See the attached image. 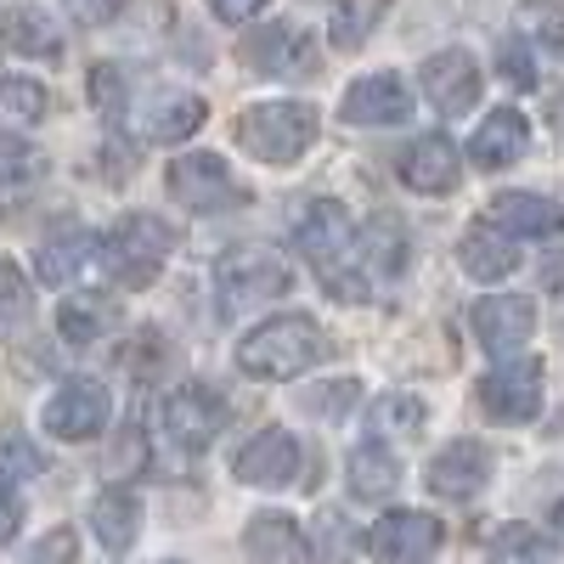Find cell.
Instances as JSON below:
<instances>
[{
	"label": "cell",
	"mask_w": 564,
	"mask_h": 564,
	"mask_svg": "<svg viewBox=\"0 0 564 564\" xmlns=\"http://www.w3.org/2000/svg\"><path fill=\"white\" fill-rule=\"evenodd\" d=\"M164 430L181 452H204L220 430H226V401L209 384H181L164 401Z\"/></svg>",
	"instance_id": "cell-10"
},
{
	"label": "cell",
	"mask_w": 564,
	"mask_h": 564,
	"mask_svg": "<svg viewBox=\"0 0 564 564\" xmlns=\"http://www.w3.org/2000/svg\"><path fill=\"white\" fill-rule=\"evenodd\" d=\"M384 12H390V0H339L334 7V45L339 52H361Z\"/></svg>",
	"instance_id": "cell-30"
},
{
	"label": "cell",
	"mask_w": 564,
	"mask_h": 564,
	"mask_svg": "<svg viewBox=\"0 0 564 564\" xmlns=\"http://www.w3.org/2000/svg\"><path fill=\"white\" fill-rule=\"evenodd\" d=\"M553 531H558V542H564V502L553 508Z\"/></svg>",
	"instance_id": "cell-43"
},
{
	"label": "cell",
	"mask_w": 564,
	"mask_h": 564,
	"mask_svg": "<svg viewBox=\"0 0 564 564\" xmlns=\"http://www.w3.org/2000/svg\"><path fill=\"white\" fill-rule=\"evenodd\" d=\"M300 463H305V452H300V441L289 435V430H260L243 452H238V480L243 486H260V491H282V486H294L300 480Z\"/></svg>",
	"instance_id": "cell-13"
},
{
	"label": "cell",
	"mask_w": 564,
	"mask_h": 564,
	"mask_svg": "<svg viewBox=\"0 0 564 564\" xmlns=\"http://www.w3.org/2000/svg\"><path fill=\"white\" fill-rule=\"evenodd\" d=\"M18 525H23V508H18L7 491H0V547H7V542L18 536Z\"/></svg>",
	"instance_id": "cell-42"
},
{
	"label": "cell",
	"mask_w": 564,
	"mask_h": 564,
	"mask_svg": "<svg viewBox=\"0 0 564 564\" xmlns=\"http://www.w3.org/2000/svg\"><path fill=\"white\" fill-rule=\"evenodd\" d=\"M238 141L260 164H294L316 141V108L311 102H260L238 119Z\"/></svg>",
	"instance_id": "cell-4"
},
{
	"label": "cell",
	"mask_w": 564,
	"mask_h": 564,
	"mask_svg": "<svg viewBox=\"0 0 564 564\" xmlns=\"http://www.w3.org/2000/svg\"><path fill=\"white\" fill-rule=\"evenodd\" d=\"M0 40H7L18 57H57L63 52V29L40 7H12L7 18H0Z\"/></svg>",
	"instance_id": "cell-25"
},
{
	"label": "cell",
	"mask_w": 564,
	"mask_h": 564,
	"mask_svg": "<svg viewBox=\"0 0 564 564\" xmlns=\"http://www.w3.org/2000/svg\"><path fill=\"white\" fill-rule=\"evenodd\" d=\"M480 406L502 423H531L542 412V361L536 356H513L491 367L480 379Z\"/></svg>",
	"instance_id": "cell-8"
},
{
	"label": "cell",
	"mask_w": 564,
	"mask_h": 564,
	"mask_svg": "<svg viewBox=\"0 0 564 564\" xmlns=\"http://www.w3.org/2000/svg\"><path fill=\"white\" fill-rule=\"evenodd\" d=\"M525 141H531V124L520 108H497L480 119L475 141H468V153H475L480 170H508L513 159H525Z\"/></svg>",
	"instance_id": "cell-19"
},
{
	"label": "cell",
	"mask_w": 564,
	"mask_h": 564,
	"mask_svg": "<svg viewBox=\"0 0 564 564\" xmlns=\"http://www.w3.org/2000/svg\"><path fill=\"white\" fill-rule=\"evenodd\" d=\"M119 7H124V0H74V12L85 23H108V18H119Z\"/></svg>",
	"instance_id": "cell-41"
},
{
	"label": "cell",
	"mask_w": 564,
	"mask_h": 564,
	"mask_svg": "<svg viewBox=\"0 0 564 564\" xmlns=\"http://www.w3.org/2000/svg\"><path fill=\"white\" fill-rule=\"evenodd\" d=\"M90 531H97V542H102L108 553H124V547L141 536V502H135V491L108 486L97 502H90Z\"/></svg>",
	"instance_id": "cell-23"
},
{
	"label": "cell",
	"mask_w": 564,
	"mask_h": 564,
	"mask_svg": "<svg viewBox=\"0 0 564 564\" xmlns=\"http://www.w3.org/2000/svg\"><path fill=\"white\" fill-rule=\"evenodd\" d=\"M345 475H350V491H356V497L379 502V497H390V491L401 486V463H395V452H390L384 441H367V446H356V452L345 457Z\"/></svg>",
	"instance_id": "cell-26"
},
{
	"label": "cell",
	"mask_w": 564,
	"mask_h": 564,
	"mask_svg": "<svg viewBox=\"0 0 564 564\" xmlns=\"http://www.w3.org/2000/svg\"><path fill=\"white\" fill-rule=\"evenodd\" d=\"M108 412H113L108 384L79 372V379H63V390L45 401V430L57 441H97L108 430Z\"/></svg>",
	"instance_id": "cell-7"
},
{
	"label": "cell",
	"mask_w": 564,
	"mask_h": 564,
	"mask_svg": "<svg viewBox=\"0 0 564 564\" xmlns=\"http://www.w3.org/2000/svg\"><path fill=\"white\" fill-rule=\"evenodd\" d=\"M215 282H220L226 305H254V300L289 294L294 265L282 260L276 249H231V254L215 260Z\"/></svg>",
	"instance_id": "cell-5"
},
{
	"label": "cell",
	"mask_w": 564,
	"mask_h": 564,
	"mask_svg": "<svg viewBox=\"0 0 564 564\" xmlns=\"http://www.w3.org/2000/svg\"><path fill=\"white\" fill-rule=\"evenodd\" d=\"M520 23L531 40H542L553 57H564V0H525L520 7Z\"/></svg>",
	"instance_id": "cell-34"
},
{
	"label": "cell",
	"mask_w": 564,
	"mask_h": 564,
	"mask_svg": "<svg viewBox=\"0 0 564 564\" xmlns=\"http://www.w3.org/2000/svg\"><path fill=\"white\" fill-rule=\"evenodd\" d=\"M260 7H265V0H209V12H215L220 23H249Z\"/></svg>",
	"instance_id": "cell-40"
},
{
	"label": "cell",
	"mask_w": 564,
	"mask_h": 564,
	"mask_svg": "<svg viewBox=\"0 0 564 564\" xmlns=\"http://www.w3.org/2000/svg\"><path fill=\"white\" fill-rule=\"evenodd\" d=\"M57 327H63V339L68 345H97L108 327H113V305L102 300V294H74V300H63V311H57Z\"/></svg>",
	"instance_id": "cell-28"
},
{
	"label": "cell",
	"mask_w": 564,
	"mask_h": 564,
	"mask_svg": "<svg viewBox=\"0 0 564 564\" xmlns=\"http://www.w3.org/2000/svg\"><path fill=\"white\" fill-rule=\"evenodd\" d=\"M497 63H502V79H508V85H525V90L536 85V57L525 52L520 40H502V52H497Z\"/></svg>",
	"instance_id": "cell-37"
},
{
	"label": "cell",
	"mask_w": 564,
	"mask_h": 564,
	"mask_svg": "<svg viewBox=\"0 0 564 564\" xmlns=\"http://www.w3.org/2000/svg\"><path fill=\"white\" fill-rule=\"evenodd\" d=\"M175 226L159 215H124L108 238H102V265L119 289H148V282L170 265L175 254Z\"/></svg>",
	"instance_id": "cell-3"
},
{
	"label": "cell",
	"mask_w": 564,
	"mask_h": 564,
	"mask_svg": "<svg viewBox=\"0 0 564 564\" xmlns=\"http://www.w3.org/2000/svg\"><path fill=\"white\" fill-rule=\"evenodd\" d=\"M204 97L193 90H148V102H141V130L153 141H186L198 124H204Z\"/></svg>",
	"instance_id": "cell-20"
},
{
	"label": "cell",
	"mask_w": 564,
	"mask_h": 564,
	"mask_svg": "<svg viewBox=\"0 0 564 564\" xmlns=\"http://www.w3.org/2000/svg\"><path fill=\"white\" fill-rule=\"evenodd\" d=\"M45 164H40V153H29V148H12V141H0V175L7 181H23V175H40Z\"/></svg>",
	"instance_id": "cell-39"
},
{
	"label": "cell",
	"mask_w": 564,
	"mask_h": 564,
	"mask_svg": "<svg viewBox=\"0 0 564 564\" xmlns=\"http://www.w3.org/2000/svg\"><path fill=\"white\" fill-rule=\"evenodd\" d=\"M395 170H401V181L412 186V193H430V198H435V193H452V186L463 181V159H457V148H452L446 135H435V130H430V135H417L412 148L401 153Z\"/></svg>",
	"instance_id": "cell-17"
},
{
	"label": "cell",
	"mask_w": 564,
	"mask_h": 564,
	"mask_svg": "<svg viewBox=\"0 0 564 564\" xmlns=\"http://www.w3.org/2000/svg\"><path fill=\"white\" fill-rule=\"evenodd\" d=\"M367 430L372 435H417L423 430V401L417 395H384L367 406Z\"/></svg>",
	"instance_id": "cell-32"
},
{
	"label": "cell",
	"mask_w": 564,
	"mask_h": 564,
	"mask_svg": "<svg viewBox=\"0 0 564 564\" xmlns=\"http://www.w3.org/2000/svg\"><path fill=\"white\" fill-rule=\"evenodd\" d=\"M327 356V339L311 316H265L249 339H238V367L249 379L282 384V379H300L305 367H316Z\"/></svg>",
	"instance_id": "cell-2"
},
{
	"label": "cell",
	"mask_w": 564,
	"mask_h": 564,
	"mask_svg": "<svg viewBox=\"0 0 564 564\" xmlns=\"http://www.w3.org/2000/svg\"><path fill=\"white\" fill-rule=\"evenodd\" d=\"M45 108H52L45 85H34V79H7V85H0V119L34 124V119H45Z\"/></svg>",
	"instance_id": "cell-33"
},
{
	"label": "cell",
	"mask_w": 564,
	"mask_h": 564,
	"mask_svg": "<svg viewBox=\"0 0 564 564\" xmlns=\"http://www.w3.org/2000/svg\"><path fill=\"white\" fill-rule=\"evenodd\" d=\"M170 564H181V558H170Z\"/></svg>",
	"instance_id": "cell-45"
},
{
	"label": "cell",
	"mask_w": 564,
	"mask_h": 564,
	"mask_svg": "<svg viewBox=\"0 0 564 564\" xmlns=\"http://www.w3.org/2000/svg\"><path fill=\"white\" fill-rule=\"evenodd\" d=\"M294 249L300 260L327 282L334 300H367V276L356 271V226L345 220V209L334 198H316L294 215Z\"/></svg>",
	"instance_id": "cell-1"
},
{
	"label": "cell",
	"mask_w": 564,
	"mask_h": 564,
	"mask_svg": "<svg viewBox=\"0 0 564 564\" xmlns=\"http://www.w3.org/2000/svg\"><path fill=\"white\" fill-rule=\"evenodd\" d=\"M356 260H367L372 271H401L406 265V231H401V220L395 215H372L367 226H361V238H356Z\"/></svg>",
	"instance_id": "cell-27"
},
{
	"label": "cell",
	"mask_w": 564,
	"mask_h": 564,
	"mask_svg": "<svg viewBox=\"0 0 564 564\" xmlns=\"http://www.w3.org/2000/svg\"><path fill=\"white\" fill-rule=\"evenodd\" d=\"M243 553L254 564H305V536L289 513H254L243 531Z\"/></svg>",
	"instance_id": "cell-22"
},
{
	"label": "cell",
	"mask_w": 564,
	"mask_h": 564,
	"mask_svg": "<svg viewBox=\"0 0 564 564\" xmlns=\"http://www.w3.org/2000/svg\"><path fill=\"white\" fill-rule=\"evenodd\" d=\"M558 135H564V119H558Z\"/></svg>",
	"instance_id": "cell-44"
},
{
	"label": "cell",
	"mask_w": 564,
	"mask_h": 564,
	"mask_svg": "<svg viewBox=\"0 0 564 564\" xmlns=\"http://www.w3.org/2000/svg\"><path fill=\"white\" fill-rule=\"evenodd\" d=\"M417 79H423V97L435 102V113H468L480 102V85H486V74H480V63L468 57V52H435L430 63L417 68Z\"/></svg>",
	"instance_id": "cell-14"
},
{
	"label": "cell",
	"mask_w": 564,
	"mask_h": 564,
	"mask_svg": "<svg viewBox=\"0 0 564 564\" xmlns=\"http://www.w3.org/2000/svg\"><path fill=\"white\" fill-rule=\"evenodd\" d=\"M350 124H406L412 119V90L395 74H367L345 90V108Z\"/></svg>",
	"instance_id": "cell-16"
},
{
	"label": "cell",
	"mask_w": 564,
	"mask_h": 564,
	"mask_svg": "<svg viewBox=\"0 0 564 564\" xmlns=\"http://www.w3.org/2000/svg\"><path fill=\"white\" fill-rule=\"evenodd\" d=\"M170 193L175 204H186L193 215H215V209H231L243 204V186L231 175V164L220 153H186L170 164Z\"/></svg>",
	"instance_id": "cell-6"
},
{
	"label": "cell",
	"mask_w": 564,
	"mask_h": 564,
	"mask_svg": "<svg viewBox=\"0 0 564 564\" xmlns=\"http://www.w3.org/2000/svg\"><path fill=\"white\" fill-rule=\"evenodd\" d=\"M40 468H45V457H40V446L23 435V430H12V423H7V430H0V491H18V486H29L34 475H40Z\"/></svg>",
	"instance_id": "cell-29"
},
{
	"label": "cell",
	"mask_w": 564,
	"mask_h": 564,
	"mask_svg": "<svg viewBox=\"0 0 564 564\" xmlns=\"http://www.w3.org/2000/svg\"><path fill=\"white\" fill-rule=\"evenodd\" d=\"M531 334H536V305L525 294H491V300L475 305V339H480V350L513 361L525 350Z\"/></svg>",
	"instance_id": "cell-11"
},
{
	"label": "cell",
	"mask_w": 564,
	"mask_h": 564,
	"mask_svg": "<svg viewBox=\"0 0 564 564\" xmlns=\"http://www.w3.org/2000/svg\"><path fill=\"white\" fill-rule=\"evenodd\" d=\"M457 265L475 276V282H497V276H508L513 265H520V249H513V238H502L497 226H468L463 231V243H457Z\"/></svg>",
	"instance_id": "cell-21"
},
{
	"label": "cell",
	"mask_w": 564,
	"mask_h": 564,
	"mask_svg": "<svg viewBox=\"0 0 564 564\" xmlns=\"http://www.w3.org/2000/svg\"><path fill=\"white\" fill-rule=\"evenodd\" d=\"M74 553H79V536L63 525V531H45V536L29 547V564H74Z\"/></svg>",
	"instance_id": "cell-36"
},
{
	"label": "cell",
	"mask_w": 564,
	"mask_h": 564,
	"mask_svg": "<svg viewBox=\"0 0 564 564\" xmlns=\"http://www.w3.org/2000/svg\"><path fill=\"white\" fill-rule=\"evenodd\" d=\"M238 57L249 63V74H316L311 40L294 23H265V29L243 34Z\"/></svg>",
	"instance_id": "cell-15"
},
{
	"label": "cell",
	"mask_w": 564,
	"mask_h": 564,
	"mask_svg": "<svg viewBox=\"0 0 564 564\" xmlns=\"http://www.w3.org/2000/svg\"><path fill=\"white\" fill-rule=\"evenodd\" d=\"M486 226H497L502 238H513V243H520V238H558V231H564V209L553 198H542V193H502L491 204Z\"/></svg>",
	"instance_id": "cell-18"
},
{
	"label": "cell",
	"mask_w": 564,
	"mask_h": 564,
	"mask_svg": "<svg viewBox=\"0 0 564 564\" xmlns=\"http://www.w3.org/2000/svg\"><path fill=\"white\" fill-rule=\"evenodd\" d=\"M90 254H97V238L79 231V226H68V231H57V238L40 243L34 271H40V282H52V289H68V282L90 265Z\"/></svg>",
	"instance_id": "cell-24"
},
{
	"label": "cell",
	"mask_w": 564,
	"mask_h": 564,
	"mask_svg": "<svg viewBox=\"0 0 564 564\" xmlns=\"http://www.w3.org/2000/svg\"><path fill=\"white\" fill-rule=\"evenodd\" d=\"M491 564H553V547L542 542V536H531V531H502V542L491 547Z\"/></svg>",
	"instance_id": "cell-35"
},
{
	"label": "cell",
	"mask_w": 564,
	"mask_h": 564,
	"mask_svg": "<svg viewBox=\"0 0 564 564\" xmlns=\"http://www.w3.org/2000/svg\"><path fill=\"white\" fill-rule=\"evenodd\" d=\"M441 547V520L417 508H390L379 525L367 531V553L379 564H430Z\"/></svg>",
	"instance_id": "cell-9"
},
{
	"label": "cell",
	"mask_w": 564,
	"mask_h": 564,
	"mask_svg": "<svg viewBox=\"0 0 564 564\" xmlns=\"http://www.w3.org/2000/svg\"><path fill=\"white\" fill-rule=\"evenodd\" d=\"M34 316V294H29V276L12 265V260H0V339H12L23 334V322Z\"/></svg>",
	"instance_id": "cell-31"
},
{
	"label": "cell",
	"mask_w": 564,
	"mask_h": 564,
	"mask_svg": "<svg viewBox=\"0 0 564 564\" xmlns=\"http://www.w3.org/2000/svg\"><path fill=\"white\" fill-rule=\"evenodd\" d=\"M356 395H361V390H356V379H334L322 395H311V390H305V406H311V412H322V417H339V412H350V406H356Z\"/></svg>",
	"instance_id": "cell-38"
},
{
	"label": "cell",
	"mask_w": 564,
	"mask_h": 564,
	"mask_svg": "<svg viewBox=\"0 0 564 564\" xmlns=\"http://www.w3.org/2000/svg\"><path fill=\"white\" fill-rule=\"evenodd\" d=\"M486 480H491V452L480 441H452L430 457V468H423V486H430L435 497H446V502L480 497Z\"/></svg>",
	"instance_id": "cell-12"
}]
</instances>
